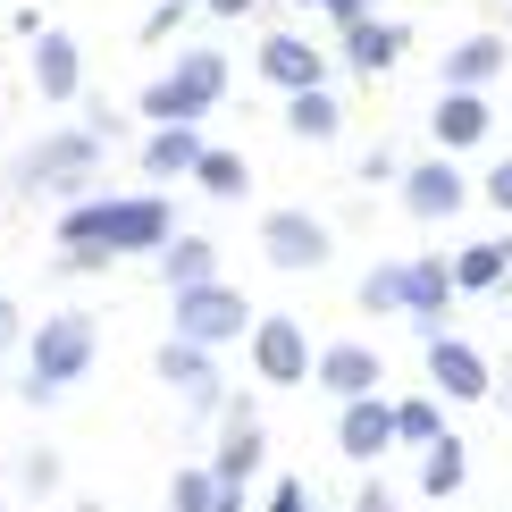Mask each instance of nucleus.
Masks as SVG:
<instances>
[{"mask_svg": "<svg viewBox=\"0 0 512 512\" xmlns=\"http://www.w3.org/2000/svg\"><path fill=\"white\" fill-rule=\"evenodd\" d=\"M168 236H177V202L168 194H84L59 210V252L93 244L110 261H135V252H160Z\"/></svg>", "mask_w": 512, "mask_h": 512, "instance_id": "1", "label": "nucleus"}, {"mask_svg": "<svg viewBox=\"0 0 512 512\" xmlns=\"http://www.w3.org/2000/svg\"><path fill=\"white\" fill-rule=\"evenodd\" d=\"M227 84H236L227 51H177L152 84H143V101H135V110L152 118V126H177V118H194V126H202V118L227 101Z\"/></svg>", "mask_w": 512, "mask_h": 512, "instance_id": "2", "label": "nucleus"}, {"mask_svg": "<svg viewBox=\"0 0 512 512\" xmlns=\"http://www.w3.org/2000/svg\"><path fill=\"white\" fill-rule=\"evenodd\" d=\"M93 353H101V328H93L84 311L42 319V328H34V353H26V395H34V403H59L84 370H93Z\"/></svg>", "mask_w": 512, "mask_h": 512, "instance_id": "3", "label": "nucleus"}, {"mask_svg": "<svg viewBox=\"0 0 512 512\" xmlns=\"http://www.w3.org/2000/svg\"><path fill=\"white\" fill-rule=\"evenodd\" d=\"M101 152H110V118L93 126H59V135H42L26 160H17V185H42V194H84V177L101 168Z\"/></svg>", "mask_w": 512, "mask_h": 512, "instance_id": "4", "label": "nucleus"}, {"mask_svg": "<svg viewBox=\"0 0 512 512\" xmlns=\"http://www.w3.org/2000/svg\"><path fill=\"white\" fill-rule=\"evenodd\" d=\"M252 328V303L244 286H227V277H202V286H177L168 294V336H194V345H236V336Z\"/></svg>", "mask_w": 512, "mask_h": 512, "instance_id": "5", "label": "nucleus"}, {"mask_svg": "<svg viewBox=\"0 0 512 512\" xmlns=\"http://www.w3.org/2000/svg\"><path fill=\"white\" fill-rule=\"evenodd\" d=\"M244 345H252V370H261V387H303V378H311V353H319L294 311H252Z\"/></svg>", "mask_w": 512, "mask_h": 512, "instance_id": "6", "label": "nucleus"}, {"mask_svg": "<svg viewBox=\"0 0 512 512\" xmlns=\"http://www.w3.org/2000/svg\"><path fill=\"white\" fill-rule=\"evenodd\" d=\"M261 261H269V269H286V277L328 269V261H336L328 219H311V210H269V219H261Z\"/></svg>", "mask_w": 512, "mask_h": 512, "instance_id": "7", "label": "nucleus"}, {"mask_svg": "<svg viewBox=\"0 0 512 512\" xmlns=\"http://www.w3.org/2000/svg\"><path fill=\"white\" fill-rule=\"evenodd\" d=\"M395 185H403V210H412L420 227H437V219H454L462 202H471V177L454 168V152H429V160H412V168H395Z\"/></svg>", "mask_w": 512, "mask_h": 512, "instance_id": "8", "label": "nucleus"}, {"mask_svg": "<svg viewBox=\"0 0 512 512\" xmlns=\"http://www.w3.org/2000/svg\"><path fill=\"white\" fill-rule=\"evenodd\" d=\"M429 387L445 403H487V395H496V370H487V353L471 345V336L429 328Z\"/></svg>", "mask_w": 512, "mask_h": 512, "instance_id": "9", "label": "nucleus"}, {"mask_svg": "<svg viewBox=\"0 0 512 512\" xmlns=\"http://www.w3.org/2000/svg\"><path fill=\"white\" fill-rule=\"evenodd\" d=\"M152 370H160V387L185 395V412H219V403H227V387H219V353L194 345V336H168V345L152 353Z\"/></svg>", "mask_w": 512, "mask_h": 512, "instance_id": "10", "label": "nucleus"}, {"mask_svg": "<svg viewBox=\"0 0 512 512\" xmlns=\"http://www.w3.org/2000/svg\"><path fill=\"white\" fill-rule=\"evenodd\" d=\"M336 454L345 462H387L395 454V403H387V387L336 403Z\"/></svg>", "mask_w": 512, "mask_h": 512, "instance_id": "11", "label": "nucleus"}, {"mask_svg": "<svg viewBox=\"0 0 512 512\" xmlns=\"http://www.w3.org/2000/svg\"><path fill=\"white\" fill-rule=\"evenodd\" d=\"M311 378H319V387H328L336 403H345V395H370V387H387V361H378V345L345 336V345H319V353H311Z\"/></svg>", "mask_w": 512, "mask_h": 512, "instance_id": "12", "label": "nucleus"}, {"mask_svg": "<svg viewBox=\"0 0 512 512\" xmlns=\"http://www.w3.org/2000/svg\"><path fill=\"white\" fill-rule=\"evenodd\" d=\"M496 110H487V93H462V84H437V110H429V135L437 152H479Z\"/></svg>", "mask_w": 512, "mask_h": 512, "instance_id": "13", "label": "nucleus"}, {"mask_svg": "<svg viewBox=\"0 0 512 512\" xmlns=\"http://www.w3.org/2000/svg\"><path fill=\"white\" fill-rule=\"evenodd\" d=\"M261 462H269L261 412H252V403H236V412H227V437H219V462H210V479H219V487H244Z\"/></svg>", "mask_w": 512, "mask_h": 512, "instance_id": "14", "label": "nucleus"}, {"mask_svg": "<svg viewBox=\"0 0 512 512\" xmlns=\"http://www.w3.org/2000/svg\"><path fill=\"white\" fill-rule=\"evenodd\" d=\"M403 51H412V34H403L395 17H378V9L345 26V68H353V76H387Z\"/></svg>", "mask_w": 512, "mask_h": 512, "instance_id": "15", "label": "nucleus"}, {"mask_svg": "<svg viewBox=\"0 0 512 512\" xmlns=\"http://www.w3.org/2000/svg\"><path fill=\"white\" fill-rule=\"evenodd\" d=\"M76 84H84V51H76V34L34 26V93H42V101H76Z\"/></svg>", "mask_w": 512, "mask_h": 512, "instance_id": "16", "label": "nucleus"}, {"mask_svg": "<svg viewBox=\"0 0 512 512\" xmlns=\"http://www.w3.org/2000/svg\"><path fill=\"white\" fill-rule=\"evenodd\" d=\"M277 93H303V84H328V51H311L303 34H269L261 42V59H252Z\"/></svg>", "mask_w": 512, "mask_h": 512, "instance_id": "17", "label": "nucleus"}, {"mask_svg": "<svg viewBox=\"0 0 512 512\" xmlns=\"http://www.w3.org/2000/svg\"><path fill=\"white\" fill-rule=\"evenodd\" d=\"M403 311L420 319V336L445 328V311H454V261H403Z\"/></svg>", "mask_w": 512, "mask_h": 512, "instance_id": "18", "label": "nucleus"}, {"mask_svg": "<svg viewBox=\"0 0 512 512\" xmlns=\"http://www.w3.org/2000/svg\"><path fill=\"white\" fill-rule=\"evenodd\" d=\"M194 160H202V126H194V118L152 126V135H143V177H152V185H177Z\"/></svg>", "mask_w": 512, "mask_h": 512, "instance_id": "19", "label": "nucleus"}, {"mask_svg": "<svg viewBox=\"0 0 512 512\" xmlns=\"http://www.w3.org/2000/svg\"><path fill=\"white\" fill-rule=\"evenodd\" d=\"M420 496H429V504H454L462 496V479H471V454H462V437L454 429H437L429 445H420Z\"/></svg>", "mask_w": 512, "mask_h": 512, "instance_id": "20", "label": "nucleus"}, {"mask_svg": "<svg viewBox=\"0 0 512 512\" xmlns=\"http://www.w3.org/2000/svg\"><path fill=\"white\" fill-rule=\"evenodd\" d=\"M496 76H504V34H462L437 68V84H462V93H487Z\"/></svg>", "mask_w": 512, "mask_h": 512, "instance_id": "21", "label": "nucleus"}, {"mask_svg": "<svg viewBox=\"0 0 512 512\" xmlns=\"http://www.w3.org/2000/svg\"><path fill=\"white\" fill-rule=\"evenodd\" d=\"M336 126H345V110H336L328 84H303V93H286V135H294V143H336Z\"/></svg>", "mask_w": 512, "mask_h": 512, "instance_id": "22", "label": "nucleus"}, {"mask_svg": "<svg viewBox=\"0 0 512 512\" xmlns=\"http://www.w3.org/2000/svg\"><path fill=\"white\" fill-rule=\"evenodd\" d=\"M185 177H194L210 202H244V194H252V160H244V152H219V143H202V160L185 168Z\"/></svg>", "mask_w": 512, "mask_h": 512, "instance_id": "23", "label": "nucleus"}, {"mask_svg": "<svg viewBox=\"0 0 512 512\" xmlns=\"http://www.w3.org/2000/svg\"><path fill=\"white\" fill-rule=\"evenodd\" d=\"M202 277H219V244L210 236H168L160 244V286L177 294V286H202Z\"/></svg>", "mask_w": 512, "mask_h": 512, "instance_id": "24", "label": "nucleus"}, {"mask_svg": "<svg viewBox=\"0 0 512 512\" xmlns=\"http://www.w3.org/2000/svg\"><path fill=\"white\" fill-rule=\"evenodd\" d=\"M504 277H512L504 236H496V244H462V252H454V294H496Z\"/></svg>", "mask_w": 512, "mask_h": 512, "instance_id": "25", "label": "nucleus"}, {"mask_svg": "<svg viewBox=\"0 0 512 512\" xmlns=\"http://www.w3.org/2000/svg\"><path fill=\"white\" fill-rule=\"evenodd\" d=\"M387 403H395V445H412V454L445 429V395H437V387H429V395H387Z\"/></svg>", "mask_w": 512, "mask_h": 512, "instance_id": "26", "label": "nucleus"}, {"mask_svg": "<svg viewBox=\"0 0 512 512\" xmlns=\"http://www.w3.org/2000/svg\"><path fill=\"white\" fill-rule=\"evenodd\" d=\"M361 311H403V261H378L370 277H361Z\"/></svg>", "mask_w": 512, "mask_h": 512, "instance_id": "27", "label": "nucleus"}, {"mask_svg": "<svg viewBox=\"0 0 512 512\" xmlns=\"http://www.w3.org/2000/svg\"><path fill=\"white\" fill-rule=\"evenodd\" d=\"M210 496H219L210 462H202V471H177V479H168V504H177V512H210Z\"/></svg>", "mask_w": 512, "mask_h": 512, "instance_id": "28", "label": "nucleus"}, {"mask_svg": "<svg viewBox=\"0 0 512 512\" xmlns=\"http://www.w3.org/2000/svg\"><path fill=\"white\" fill-rule=\"evenodd\" d=\"M17 487H26V496H59V454L51 445H34V454L17 462Z\"/></svg>", "mask_w": 512, "mask_h": 512, "instance_id": "29", "label": "nucleus"}, {"mask_svg": "<svg viewBox=\"0 0 512 512\" xmlns=\"http://www.w3.org/2000/svg\"><path fill=\"white\" fill-rule=\"evenodd\" d=\"M269 512H319V496H311V487H303V479L286 471V479L269 487Z\"/></svg>", "mask_w": 512, "mask_h": 512, "instance_id": "30", "label": "nucleus"}, {"mask_svg": "<svg viewBox=\"0 0 512 512\" xmlns=\"http://www.w3.org/2000/svg\"><path fill=\"white\" fill-rule=\"evenodd\" d=\"M479 202H487V210H504V219H512V152H504L496 168H487V185H479Z\"/></svg>", "mask_w": 512, "mask_h": 512, "instance_id": "31", "label": "nucleus"}, {"mask_svg": "<svg viewBox=\"0 0 512 512\" xmlns=\"http://www.w3.org/2000/svg\"><path fill=\"white\" fill-rule=\"evenodd\" d=\"M177 17H185V0H160V9L143 17V42H168V34H177Z\"/></svg>", "mask_w": 512, "mask_h": 512, "instance_id": "32", "label": "nucleus"}, {"mask_svg": "<svg viewBox=\"0 0 512 512\" xmlns=\"http://www.w3.org/2000/svg\"><path fill=\"white\" fill-rule=\"evenodd\" d=\"M353 512H395V487H387V479H361V496H353Z\"/></svg>", "mask_w": 512, "mask_h": 512, "instance_id": "33", "label": "nucleus"}, {"mask_svg": "<svg viewBox=\"0 0 512 512\" xmlns=\"http://www.w3.org/2000/svg\"><path fill=\"white\" fill-rule=\"evenodd\" d=\"M303 9H328L336 26H353V17H370V0H303Z\"/></svg>", "mask_w": 512, "mask_h": 512, "instance_id": "34", "label": "nucleus"}, {"mask_svg": "<svg viewBox=\"0 0 512 512\" xmlns=\"http://www.w3.org/2000/svg\"><path fill=\"white\" fill-rule=\"evenodd\" d=\"M202 9H210V17H252L261 0H202Z\"/></svg>", "mask_w": 512, "mask_h": 512, "instance_id": "35", "label": "nucleus"}, {"mask_svg": "<svg viewBox=\"0 0 512 512\" xmlns=\"http://www.w3.org/2000/svg\"><path fill=\"white\" fill-rule=\"evenodd\" d=\"M210 512H252V504H244V487H219V496H210Z\"/></svg>", "mask_w": 512, "mask_h": 512, "instance_id": "36", "label": "nucleus"}, {"mask_svg": "<svg viewBox=\"0 0 512 512\" xmlns=\"http://www.w3.org/2000/svg\"><path fill=\"white\" fill-rule=\"evenodd\" d=\"M9 336H17V303H9V294H0V345H9Z\"/></svg>", "mask_w": 512, "mask_h": 512, "instance_id": "37", "label": "nucleus"}, {"mask_svg": "<svg viewBox=\"0 0 512 512\" xmlns=\"http://www.w3.org/2000/svg\"><path fill=\"white\" fill-rule=\"evenodd\" d=\"M504 261H512V236H504Z\"/></svg>", "mask_w": 512, "mask_h": 512, "instance_id": "38", "label": "nucleus"}, {"mask_svg": "<svg viewBox=\"0 0 512 512\" xmlns=\"http://www.w3.org/2000/svg\"><path fill=\"white\" fill-rule=\"evenodd\" d=\"M76 512H101V504H76Z\"/></svg>", "mask_w": 512, "mask_h": 512, "instance_id": "39", "label": "nucleus"}, {"mask_svg": "<svg viewBox=\"0 0 512 512\" xmlns=\"http://www.w3.org/2000/svg\"><path fill=\"white\" fill-rule=\"evenodd\" d=\"M504 395H512V378H504Z\"/></svg>", "mask_w": 512, "mask_h": 512, "instance_id": "40", "label": "nucleus"}]
</instances>
